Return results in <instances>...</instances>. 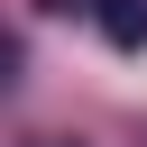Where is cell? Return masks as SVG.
Instances as JSON below:
<instances>
[{
	"label": "cell",
	"instance_id": "1",
	"mask_svg": "<svg viewBox=\"0 0 147 147\" xmlns=\"http://www.w3.org/2000/svg\"><path fill=\"white\" fill-rule=\"evenodd\" d=\"M92 18H101L110 46H129V55L147 46V0H92Z\"/></svg>",
	"mask_w": 147,
	"mask_h": 147
}]
</instances>
